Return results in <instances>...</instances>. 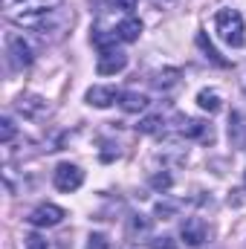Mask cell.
Wrapping results in <instances>:
<instances>
[{
	"instance_id": "1",
	"label": "cell",
	"mask_w": 246,
	"mask_h": 249,
	"mask_svg": "<svg viewBox=\"0 0 246 249\" xmlns=\"http://www.w3.org/2000/svg\"><path fill=\"white\" fill-rule=\"evenodd\" d=\"M12 20H15L18 26H23V29L35 32V35H41L44 41H61L64 35L70 32L75 15H72V9H67V6H55V9H50V12L20 15V18H12Z\"/></svg>"
},
{
	"instance_id": "2",
	"label": "cell",
	"mask_w": 246,
	"mask_h": 249,
	"mask_svg": "<svg viewBox=\"0 0 246 249\" xmlns=\"http://www.w3.org/2000/svg\"><path fill=\"white\" fill-rule=\"evenodd\" d=\"M214 32L223 44L229 47H244L246 44V23L238 9H220L214 15Z\"/></svg>"
},
{
	"instance_id": "3",
	"label": "cell",
	"mask_w": 246,
	"mask_h": 249,
	"mask_svg": "<svg viewBox=\"0 0 246 249\" xmlns=\"http://www.w3.org/2000/svg\"><path fill=\"white\" fill-rule=\"evenodd\" d=\"M6 58H9L12 70H23V67H29V64L35 61V50H32V44L23 35L12 32L6 38Z\"/></svg>"
},
{
	"instance_id": "4",
	"label": "cell",
	"mask_w": 246,
	"mask_h": 249,
	"mask_svg": "<svg viewBox=\"0 0 246 249\" xmlns=\"http://www.w3.org/2000/svg\"><path fill=\"white\" fill-rule=\"evenodd\" d=\"M81 183H84V171H81L78 165H72V162H61V165L53 171V186L58 188V191H64V194L81 188Z\"/></svg>"
},
{
	"instance_id": "5",
	"label": "cell",
	"mask_w": 246,
	"mask_h": 249,
	"mask_svg": "<svg viewBox=\"0 0 246 249\" xmlns=\"http://www.w3.org/2000/svg\"><path fill=\"white\" fill-rule=\"evenodd\" d=\"M64 0H3L6 15L9 18H20V15H38V12H50L55 6H61Z\"/></svg>"
},
{
	"instance_id": "6",
	"label": "cell",
	"mask_w": 246,
	"mask_h": 249,
	"mask_svg": "<svg viewBox=\"0 0 246 249\" xmlns=\"http://www.w3.org/2000/svg\"><path fill=\"white\" fill-rule=\"evenodd\" d=\"M64 217H67V212H64L61 206H55V203H41V206L32 209L29 223L38 226V229H50V226H58Z\"/></svg>"
},
{
	"instance_id": "7",
	"label": "cell",
	"mask_w": 246,
	"mask_h": 249,
	"mask_svg": "<svg viewBox=\"0 0 246 249\" xmlns=\"http://www.w3.org/2000/svg\"><path fill=\"white\" fill-rule=\"evenodd\" d=\"M124 67H127V55H124L122 50H105V53H99V61H96L99 75H116V72H122Z\"/></svg>"
},
{
	"instance_id": "8",
	"label": "cell",
	"mask_w": 246,
	"mask_h": 249,
	"mask_svg": "<svg viewBox=\"0 0 246 249\" xmlns=\"http://www.w3.org/2000/svg\"><path fill=\"white\" fill-rule=\"evenodd\" d=\"M206 235H209V226H206L203 217H185L183 229H180V238H183L188 247H200L206 241Z\"/></svg>"
},
{
	"instance_id": "9",
	"label": "cell",
	"mask_w": 246,
	"mask_h": 249,
	"mask_svg": "<svg viewBox=\"0 0 246 249\" xmlns=\"http://www.w3.org/2000/svg\"><path fill=\"white\" fill-rule=\"evenodd\" d=\"M119 96H122V93H119L116 87H102V84H96V87H90V90H87V96H84V99H87V105H90V107L105 110V107H110Z\"/></svg>"
},
{
	"instance_id": "10",
	"label": "cell",
	"mask_w": 246,
	"mask_h": 249,
	"mask_svg": "<svg viewBox=\"0 0 246 249\" xmlns=\"http://www.w3.org/2000/svg\"><path fill=\"white\" fill-rule=\"evenodd\" d=\"M18 110H20L23 116H29V119H38V116L50 113V105H47V99H41V96H20V99H18Z\"/></svg>"
},
{
	"instance_id": "11",
	"label": "cell",
	"mask_w": 246,
	"mask_h": 249,
	"mask_svg": "<svg viewBox=\"0 0 246 249\" xmlns=\"http://www.w3.org/2000/svg\"><path fill=\"white\" fill-rule=\"evenodd\" d=\"M229 142L238 151L246 148V116L244 113H232V119H229Z\"/></svg>"
},
{
	"instance_id": "12",
	"label": "cell",
	"mask_w": 246,
	"mask_h": 249,
	"mask_svg": "<svg viewBox=\"0 0 246 249\" xmlns=\"http://www.w3.org/2000/svg\"><path fill=\"white\" fill-rule=\"evenodd\" d=\"M116 35H119V41H124V44L139 41V35H142V20H139V18H133V15H127L124 20H119Z\"/></svg>"
},
{
	"instance_id": "13",
	"label": "cell",
	"mask_w": 246,
	"mask_h": 249,
	"mask_svg": "<svg viewBox=\"0 0 246 249\" xmlns=\"http://www.w3.org/2000/svg\"><path fill=\"white\" fill-rule=\"evenodd\" d=\"M119 105H122V110H127V113H142L148 107V96L145 93H136V90H127V93L119 96Z\"/></svg>"
},
{
	"instance_id": "14",
	"label": "cell",
	"mask_w": 246,
	"mask_h": 249,
	"mask_svg": "<svg viewBox=\"0 0 246 249\" xmlns=\"http://www.w3.org/2000/svg\"><path fill=\"white\" fill-rule=\"evenodd\" d=\"M180 122H183L180 133L188 139H211V127L206 122H200V119H180Z\"/></svg>"
},
{
	"instance_id": "15",
	"label": "cell",
	"mask_w": 246,
	"mask_h": 249,
	"mask_svg": "<svg viewBox=\"0 0 246 249\" xmlns=\"http://www.w3.org/2000/svg\"><path fill=\"white\" fill-rule=\"evenodd\" d=\"M197 47L203 50V55H206L211 64H217V67H229V61H226V58H220V53L214 50V44L206 38V32H200V35H197Z\"/></svg>"
},
{
	"instance_id": "16",
	"label": "cell",
	"mask_w": 246,
	"mask_h": 249,
	"mask_svg": "<svg viewBox=\"0 0 246 249\" xmlns=\"http://www.w3.org/2000/svg\"><path fill=\"white\" fill-rule=\"evenodd\" d=\"M116 41H119L116 29H113V32H105V29H93V44L99 47V53H105V50H116Z\"/></svg>"
},
{
	"instance_id": "17",
	"label": "cell",
	"mask_w": 246,
	"mask_h": 249,
	"mask_svg": "<svg viewBox=\"0 0 246 249\" xmlns=\"http://www.w3.org/2000/svg\"><path fill=\"white\" fill-rule=\"evenodd\" d=\"M197 105L209 113H217L220 110V93L217 90H200L197 93Z\"/></svg>"
},
{
	"instance_id": "18",
	"label": "cell",
	"mask_w": 246,
	"mask_h": 249,
	"mask_svg": "<svg viewBox=\"0 0 246 249\" xmlns=\"http://www.w3.org/2000/svg\"><path fill=\"white\" fill-rule=\"evenodd\" d=\"M177 78H180V72H177V70H162V72H157L154 84H157L159 90H168V87H174V84H177Z\"/></svg>"
},
{
	"instance_id": "19",
	"label": "cell",
	"mask_w": 246,
	"mask_h": 249,
	"mask_svg": "<svg viewBox=\"0 0 246 249\" xmlns=\"http://www.w3.org/2000/svg\"><path fill=\"white\" fill-rule=\"evenodd\" d=\"M162 124H165L162 122V116H148V119H142L136 127H139V133H159Z\"/></svg>"
},
{
	"instance_id": "20",
	"label": "cell",
	"mask_w": 246,
	"mask_h": 249,
	"mask_svg": "<svg viewBox=\"0 0 246 249\" xmlns=\"http://www.w3.org/2000/svg\"><path fill=\"white\" fill-rule=\"evenodd\" d=\"M12 139H15V122H12L9 116H3V119H0V142L9 145Z\"/></svg>"
},
{
	"instance_id": "21",
	"label": "cell",
	"mask_w": 246,
	"mask_h": 249,
	"mask_svg": "<svg viewBox=\"0 0 246 249\" xmlns=\"http://www.w3.org/2000/svg\"><path fill=\"white\" fill-rule=\"evenodd\" d=\"M151 186L159 188V191L171 188V174H154V177H151Z\"/></svg>"
},
{
	"instance_id": "22",
	"label": "cell",
	"mask_w": 246,
	"mask_h": 249,
	"mask_svg": "<svg viewBox=\"0 0 246 249\" xmlns=\"http://www.w3.org/2000/svg\"><path fill=\"white\" fill-rule=\"evenodd\" d=\"M23 244H26V249H47V238H41V235H26Z\"/></svg>"
},
{
	"instance_id": "23",
	"label": "cell",
	"mask_w": 246,
	"mask_h": 249,
	"mask_svg": "<svg viewBox=\"0 0 246 249\" xmlns=\"http://www.w3.org/2000/svg\"><path fill=\"white\" fill-rule=\"evenodd\" d=\"M136 232H139V235H145V232H148V220H145L142 214H136V217H133V223H130V235H136Z\"/></svg>"
},
{
	"instance_id": "24",
	"label": "cell",
	"mask_w": 246,
	"mask_h": 249,
	"mask_svg": "<svg viewBox=\"0 0 246 249\" xmlns=\"http://www.w3.org/2000/svg\"><path fill=\"white\" fill-rule=\"evenodd\" d=\"M87 249H110V247H107V238L105 235H90L87 238Z\"/></svg>"
},
{
	"instance_id": "25",
	"label": "cell",
	"mask_w": 246,
	"mask_h": 249,
	"mask_svg": "<svg viewBox=\"0 0 246 249\" xmlns=\"http://www.w3.org/2000/svg\"><path fill=\"white\" fill-rule=\"evenodd\" d=\"M174 212H177V206H174V203H159V206H157V214H159L162 220H165L168 214H174Z\"/></svg>"
},
{
	"instance_id": "26",
	"label": "cell",
	"mask_w": 246,
	"mask_h": 249,
	"mask_svg": "<svg viewBox=\"0 0 246 249\" xmlns=\"http://www.w3.org/2000/svg\"><path fill=\"white\" fill-rule=\"evenodd\" d=\"M151 247H154V249H177L171 238H154V241H151Z\"/></svg>"
},
{
	"instance_id": "27",
	"label": "cell",
	"mask_w": 246,
	"mask_h": 249,
	"mask_svg": "<svg viewBox=\"0 0 246 249\" xmlns=\"http://www.w3.org/2000/svg\"><path fill=\"white\" fill-rule=\"evenodd\" d=\"M113 3H116V9H124V12H133L139 0H113Z\"/></svg>"
}]
</instances>
